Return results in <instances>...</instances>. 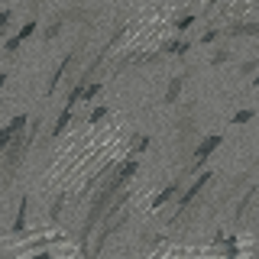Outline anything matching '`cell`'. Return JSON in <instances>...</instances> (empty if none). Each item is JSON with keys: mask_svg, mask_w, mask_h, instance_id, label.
<instances>
[{"mask_svg": "<svg viewBox=\"0 0 259 259\" xmlns=\"http://www.w3.org/2000/svg\"><path fill=\"white\" fill-rule=\"evenodd\" d=\"M188 49H191L188 39H172V42H165V46L159 49V59H162V55H185Z\"/></svg>", "mask_w": 259, "mask_h": 259, "instance_id": "cell-13", "label": "cell"}, {"mask_svg": "<svg viewBox=\"0 0 259 259\" xmlns=\"http://www.w3.org/2000/svg\"><path fill=\"white\" fill-rule=\"evenodd\" d=\"M4 107H7V101H4V97H0V110H4Z\"/></svg>", "mask_w": 259, "mask_h": 259, "instance_id": "cell-26", "label": "cell"}, {"mask_svg": "<svg viewBox=\"0 0 259 259\" xmlns=\"http://www.w3.org/2000/svg\"><path fill=\"white\" fill-rule=\"evenodd\" d=\"M256 117V107H243V110H237V113H233V123H237V126H243V123H249V120H253Z\"/></svg>", "mask_w": 259, "mask_h": 259, "instance_id": "cell-16", "label": "cell"}, {"mask_svg": "<svg viewBox=\"0 0 259 259\" xmlns=\"http://www.w3.org/2000/svg\"><path fill=\"white\" fill-rule=\"evenodd\" d=\"M10 20H13V7H4V10H0V39H4L7 29H10Z\"/></svg>", "mask_w": 259, "mask_h": 259, "instance_id": "cell-18", "label": "cell"}, {"mask_svg": "<svg viewBox=\"0 0 259 259\" xmlns=\"http://www.w3.org/2000/svg\"><path fill=\"white\" fill-rule=\"evenodd\" d=\"M182 185H185V178H182V175H178V178H172V182H168L165 188H162V191L156 194V198H152V204H149V207H152V210H159L162 204H168V201H172L175 194L182 191Z\"/></svg>", "mask_w": 259, "mask_h": 259, "instance_id": "cell-7", "label": "cell"}, {"mask_svg": "<svg viewBox=\"0 0 259 259\" xmlns=\"http://www.w3.org/2000/svg\"><path fill=\"white\" fill-rule=\"evenodd\" d=\"M36 26H39V23H36V20H29L26 26H20V29H16V36H10V39H7V42H4V55H7V59H16L20 46L26 42V39L32 36V32H36Z\"/></svg>", "mask_w": 259, "mask_h": 259, "instance_id": "cell-5", "label": "cell"}, {"mask_svg": "<svg viewBox=\"0 0 259 259\" xmlns=\"http://www.w3.org/2000/svg\"><path fill=\"white\" fill-rule=\"evenodd\" d=\"M104 91V78H97V81H91V84H88L84 88V91H81V97H78V101H84V104H91L94 101V97L97 94H101Z\"/></svg>", "mask_w": 259, "mask_h": 259, "instance_id": "cell-14", "label": "cell"}, {"mask_svg": "<svg viewBox=\"0 0 259 259\" xmlns=\"http://www.w3.org/2000/svg\"><path fill=\"white\" fill-rule=\"evenodd\" d=\"M256 68H259V59H256V55H253V59H246V62H240V75L243 78H253Z\"/></svg>", "mask_w": 259, "mask_h": 259, "instance_id": "cell-17", "label": "cell"}, {"mask_svg": "<svg viewBox=\"0 0 259 259\" xmlns=\"http://www.w3.org/2000/svg\"><path fill=\"white\" fill-rule=\"evenodd\" d=\"M65 23H68L65 10L55 16V20H49V23H46V26H42V39H46V42H52V39H59V36H62V26H65Z\"/></svg>", "mask_w": 259, "mask_h": 259, "instance_id": "cell-9", "label": "cell"}, {"mask_svg": "<svg viewBox=\"0 0 259 259\" xmlns=\"http://www.w3.org/2000/svg\"><path fill=\"white\" fill-rule=\"evenodd\" d=\"M185 78H188V71H178V75L168 78V88H165V104H175V101H178V94H182V88H185Z\"/></svg>", "mask_w": 259, "mask_h": 259, "instance_id": "cell-10", "label": "cell"}, {"mask_svg": "<svg viewBox=\"0 0 259 259\" xmlns=\"http://www.w3.org/2000/svg\"><path fill=\"white\" fill-rule=\"evenodd\" d=\"M230 49H227V46H221V49H217V52H214V59H210V65H224V62H230Z\"/></svg>", "mask_w": 259, "mask_h": 259, "instance_id": "cell-21", "label": "cell"}, {"mask_svg": "<svg viewBox=\"0 0 259 259\" xmlns=\"http://www.w3.org/2000/svg\"><path fill=\"white\" fill-rule=\"evenodd\" d=\"M62 204H65V194H59V198H55V204L49 207V217H52V221H59V214H62Z\"/></svg>", "mask_w": 259, "mask_h": 259, "instance_id": "cell-22", "label": "cell"}, {"mask_svg": "<svg viewBox=\"0 0 259 259\" xmlns=\"http://www.w3.org/2000/svg\"><path fill=\"white\" fill-rule=\"evenodd\" d=\"M39 133H42V117L32 120V126H29V133H26V136L16 133V136H13V143L7 146L4 152H0V185H10V182H13L16 168L23 165V159H26V152L32 149V143H36V136H39Z\"/></svg>", "mask_w": 259, "mask_h": 259, "instance_id": "cell-1", "label": "cell"}, {"mask_svg": "<svg viewBox=\"0 0 259 259\" xmlns=\"http://www.w3.org/2000/svg\"><path fill=\"white\" fill-rule=\"evenodd\" d=\"M253 198H256V185H249V191H246V198L240 201V207H237V224L243 221V217L249 214V207H253Z\"/></svg>", "mask_w": 259, "mask_h": 259, "instance_id": "cell-15", "label": "cell"}, {"mask_svg": "<svg viewBox=\"0 0 259 259\" xmlns=\"http://www.w3.org/2000/svg\"><path fill=\"white\" fill-rule=\"evenodd\" d=\"M4 84H7V71H0V91H4Z\"/></svg>", "mask_w": 259, "mask_h": 259, "instance_id": "cell-25", "label": "cell"}, {"mask_svg": "<svg viewBox=\"0 0 259 259\" xmlns=\"http://www.w3.org/2000/svg\"><path fill=\"white\" fill-rule=\"evenodd\" d=\"M217 39H221V29H207L204 36H201V42L207 46V42H217Z\"/></svg>", "mask_w": 259, "mask_h": 259, "instance_id": "cell-24", "label": "cell"}, {"mask_svg": "<svg viewBox=\"0 0 259 259\" xmlns=\"http://www.w3.org/2000/svg\"><path fill=\"white\" fill-rule=\"evenodd\" d=\"M26 123H29L26 113H16V117H13L7 126H0V152H4L7 146L13 143V136H16V133H23V126H26Z\"/></svg>", "mask_w": 259, "mask_h": 259, "instance_id": "cell-6", "label": "cell"}, {"mask_svg": "<svg viewBox=\"0 0 259 259\" xmlns=\"http://www.w3.org/2000/svg\"><path fill=\"white\" fill-rule=\"evenodd\" d=\"M221 143H224V136L221 133H210L204 136L198 146H194V152H191V159L182 165V178H188V175H198V172H204V165H207V159L214 156L217 149H221Z\"/></svg>", "mask_w": 259, "mask_h": 259, "instance_id": "cell-2", "label": "cell"}, {"mask_svg": "<svg viewBox=\"0 0 259 259\" xmlns=\"http://www.w3.org/2000/svg\"><path fill=\"white\" fill-rule=\"evenodd\" d=\"M256 32H259V26L249 20V23H233V26L221 29V36H256Z\"/></svg>", "mask_w": 259, "mask_h": 259, "instance_id": "cell-12", "label": "cell"}, {"mask_svg": "<svg viewBox=\"0 0 259 259\" xmlns=\"http://www.w3.org/2000/svg\"><path fill=\"white\" fill-rule=\"evenodd\" d=\"M191 23H194V13H188V16H178V20L172 23V29L178 32V36H182V32H185V29H188V26H191Z\"/></svg>", "mask_w": 259, "mask_h": 259, "instance_id": "cell-20", "label": "cell"}, {"mask_svg": "<svg viewBox=\"0 0 259 259\" xmlns=\"http://www.w3.org/2000/svg\"><path fill=\"white\" fill-rule=\"evenodd\" d=\"M71 120H75V110H65V107H62L59 120H55V126L49 130V140H59V136L65 133V130H68V123H71Z\"/></svg>", "mask_w": 259, "mask_h": 259, "instance_id": "cell-11", "label": "cell"}, {"mask_svg": "<svg viewBox=\"0 0 259 259\" xmlns=\"http://www.w3.org/2000/svg\"><path fill=\"white\" fill-rule=\"evenodd\" d=\"M146 146H149V140H146V136H133V149H130V156H136V152H143Z\"/></svg>", "mask_w": 259, "mask_h": 259, "instance_id": "cell-23", "label": "cell"}, {"mask_svg": "<svg viewBox=\"0 0 259 259\" xmlns=\"http://www.w3.org/2000/svg\"><path fill=\"white\" fill-rule=\"evenodd\" d=\"M107 104H97V107L91 110V117H88V123H101V120H107Z\"/></svg>", "mask_w": 259, "mask_h": 259, "instance_id": "cell-19", "label": "cell"}, {"mask_svg": "<svg viewBox=\"0 0 259 259\" xmlns=\"http://www.w3.org/2000/svg\"><path fill=\"white\" fill-rule=\"evenodd\" d=\"M26 217H29V194H23V198H20V207H16V221H13V237H16V240L23 237Z\"/></svg>", "mask_w": 259, "mask_h": 259, "instance_id": "cell-8", "label": "cell"}, {"mask_svg": "<svg viewBox=\"0 0 259 259\" xmlns=\"http://www.w3.org/2000/svg\"><path fill=\"white\" fill-rule=\"evenodd\" d=\"M88 32H91V29H88ZM88 32H84V36H81V39H78V42H75V46H71V52H65V59H62L59 65H55V71H52V75H49V81H46V97H52V91H55V88H59V81L65 78V71H68V68H71V65H75V62H81V59H84V46H88Z\"/></svg>", "mask_w": 259, "mask_h": 259, "instance_id": "cell-4", "label": "cell"}, {"mask_svg": "<svg viewBox=\"0 0 259 259\" xmlns=\"http://www.w3.org/2000/svg\"><path fill=\"white\" fill-rule=\"evenodd\" d=\"M210 182H214V172H210V168H207V172H198V175L191 178V185H188V188H185L182 194H178V201H175V207H178V210H175V217H172V227L178 224V217H182L185 210H188L194 201L201 198V191H204Z\"/></svg>", "mask_w": 259, "mask_h": 259, "instance_id": "cell-3", "label": "cell"}]
</instances>
